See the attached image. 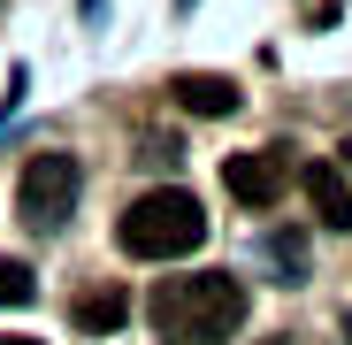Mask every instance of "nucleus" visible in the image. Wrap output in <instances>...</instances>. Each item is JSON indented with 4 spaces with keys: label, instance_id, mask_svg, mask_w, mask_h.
<instances>
[{
    "label": "nucleus",
    "instance_id": "nucleus-3",
    "mask_svg": "<svg viewBox=\"0 0 352 345\" xmlns=\"http://www.w3.org/2000/svg\"><path fill=\"white\" fill-rule=\"evenodd\" d=\"M77 192H85L77 154H31L23 177H16V207H23L31 230H62V222L77 215Z\"/></svg>",
    "mask_w": 352,
    "mask_h": 345
},
{
    "label": "nucleus",
    "instance_id": "nucleus-8",
    "mask_svg": "<svg viewBox=\"0 0 352 345\" xmlns=\"http://www.w3.org/2000/svg\"><path fill=\"white\" fill-rule=\"evenodd\" d=\"M268 253H276V284H307V238H299V230H276V238H268Z\"/></svg>",
    "mask_w": 352,
    "mask_h": 345
},
{
    "label": "nucleus",
    "instance_id": "nucleus-13",
    "mask_svg": "<svg viewBox=\"0 0 352 345\" xmlns=\"http://www.w3.org/2000/svg\"><path fill=\"white\" fill-rule=\"evenodd\" d=\"M176 8H192V0H176Z\"/></svg>",
    "mask_w": 352,
    "mask_h": 345
},
{
    "label": "nucleus",
    "instance_id": "nucleus-5",
    "mask_svg": "<svg viewBox=\"0 0 352 345\" xmlns=\"http://www.w3.org/2000/svg\"><path fill=\"white\" fill-rule=\"evenodd\" d=\"M307 207H314L322 230H352V185H344L337 161H314L307 169Z\"/></svg>",
    "mask_w": 352,
    "mask_h": 345
},
{
    "label": "nucleus",
    "instance_id": "nucleus-12",
    "mask_svg": "<svg viewBox=\"0 0 352 345\" xmlns=\"http://www.w3.org/2000/svg\"><path fill=\"white\" fill-rule=\"evenodd\" d=\"M344 337H352V315H344Z\"/></svg>",
    "mask_w": 352,
    "mask_h": 345
},
{
    "label": "nucleus",
    "instance_id": "nucleus-4",
    "mask_svg": "<svg viewBox=\"0 0 352 345\" xmlns=\"http://www.w3.org/2000/svg\"><path fill=\"white\" fill-rule=\"evenodd\" d=\"M222 185H230V200H245V207H276L283 185H291V154H283V146L230 154V161H222Z\"/></svg>",
    "mask_w": 352,
    "mask_h": 345
},
{
    "label": "nucleus",
    "instance_id": "nucleus-2",
    "mask_svg": "<svg viewBox=\"0 0 352 345\" xmlns=\"http://www.w3.org/2000/svg\"><path fill=\"white\" fill-rule=\"evenodd\" d=\"M199 238H207V207H199V192H176V185L138 192L115 222V246L131 261H184V253H199Z\"/></svg>",
    "mask_w": 352,
    "mask_h": 345
},
{
    "label": "nucleus",
    "instance_id": "nucleus-9",
    "mask_svg": "<svg viewBox=\"0 0 352 345\" xmlns=\"http://www.w3.org/2000/svg\"><path fill=\"white\" fill-rule=\"evenodd\" d=\"M31 292H38V276H31L23 261H0V307H23Z\"/></svg>",
    "mask_w": 352,
    "mask_h": 345
},
{
    "label": "nucleus",
    "instance_id": "nucleus-1",
    "mask_svg": "<svg viewBox=\"0 0 352 345\" xmlns=\"http://www.w3.org/2000/svg\"><path fill=\"white\" fill-rule=\"evenodd\" d=\"M146 315H153V330H161V337L222 345V337H238V322H245V284L230 276V269L176 276V284H161V292L146 300Z\"/></svg>",
    "mask_w": 352,
    "mask_h": 345
},
{
    "label": "nucleus",
    "instance_id": "nucleus-11",
    "mask_svg": "<svg viewBox=\"0 0 352 345\" xmlns=\"http://www.w3.org/2000/svg\"><path fill=\"white\" fill-rule=\"evenodd\" d=\"M0 345H38V337H0Z\"/></svg>",
    "mask_w": 352,
    "mask_h": 345
},
{
    "label": "nucleus",
    "instance_id": "nucleus-10",
    "mask_svg": "<svg viewBox=\"0 0 352 345\" xmlns=\"http://www.w3.org/2000/svg\"><path fill=\"white\" fill-rule=\"evenodd\" d=\"M337 169H344V185H352V138H344V146H337Z\"/></svg>",
    "mask_w": 352,
    "mask_h": 345
},
{
    "label": "nucleus",
    "instance_id": "nucleus-7",
    "mask_svg": "<svg viewBox=\"0 0 352 345\" xmlns=\"http://www.w3.org/2000/svg\"><path fill=\"white\" fill-rule=\"evenodd\" d=\"M168 92H176V107H184V115H238V85H230V77H199V70H184Z\"/></svg>",
    "mask_w": 352,
    "mask_h": 345
},
{
    "label": "nucleus",
    "instance_id": "nucleus-6",
    "mask_svg": "<svg viewBox=\"0 0 352 345\" xmlns=\"http://www.w3.org/2000/svg\"><path fill=\"white\" fill-rule=\"evenodd\" d=\"M69 322H77V330H92V337L123 330V322H131V292H123V284H92L85 300H69Z\"/></svg>",
    "mask_w": 352,
    "mask_h": 345
}]
</instances>
